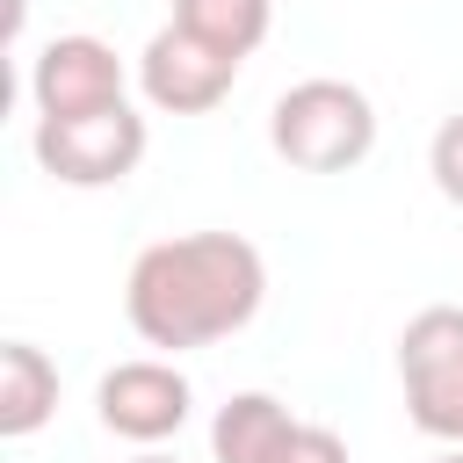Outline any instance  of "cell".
Instances as JSON below:
<instances>
[{
    "instance_id": "obj_1",
    "label": "cell",
    "mask_w": 463,
    "mask_h": 463,
    "mask_svg": "<svg viewBox=\"0 0 463 463\" xmlns=\"http://www.w3.org/2000/svg\"><path fill=\"white\" fill-rule=\"evenodd\" d=\"M268 304V260L239 232H174L152 239L123 275V318L145 347L195 354L246 333Z\"/></svg>"
},
{
    "instance_id": "obj_2",
    "label": "cell",
    "mask_w": 463,
    "mask_h": 463,
    "mask_svg": "<svg viewBox=\"0 0 463 463\" xmlns=\"http://www.w3.org/2000/svg\"><path fill=\"white\" fill-rule=\"evenodd\" d=\"M268 145L275 159H289L297 174H347L376 152V101L354 80L311 72L297 87L275 94L268 109Z\"/></svg>"
},
{
    "instance_id": "obj_3",
    "label": "cell",
    "mask_w": 463,
    "mask_h": 463,
    "mask_svg": "<svg viewBox=\"0 0 463 463\" xmlns=\"http://www.w3.org/2000/svg\"><path fill=\"white\" fill-rule=\"evenodd\" d=\"M398 391L427 441L463 449V304H420L398 326Z\"/></svg>"
},
{
    "instance_id": "obj_4",
    "label": "cell",
    "mask_w": 463,
    "mask_h": 463,
    "mask_svg": "<svg viewBox=\"0 0 463 463\" xmlns=\"http://www.w3.org/2000/svg\"><path fill=\"white\" fill-rule=\"evenodd\" d=\"M145 145H152V130H145V116H137L130 101L29 130L36 166H43L51 181H65V188H116V181H130V174L145 166Z\"/></svg>"
},
{
    "instance_id": "obj_5",
    "label": "cell",
    "mask_w": 463,
    "mask_h": 463,
    "mask_svg": "<svg viewBox=\"0 0 463 463\" xmlns=\"http://www.w3.org/2000/svg\"><path fill=\"white\" fill-rule=\"evenodd\" d=\"M116 101H130V72H123L116 43L72 29V36H51L29 58V109H36V123L94 116V109H116Z\"/></svg>"
},
{
    "instance_id": "obj_6",
    "label": "cell",
    "mask_w": 463,
    "mask_h": 463,
    "mask_svg": "<svg viewBox=\"0 0 463 463\" xmlns=\"http://www.w3.org/2000/svg\"><path fill=\"white\" fill-rule=\"evenodd\" d=\"M94 412L116 441H137V449H159L188 427L195 412V383L181 376V362L166 354H137V362H116L101 383H94Z\"/></svg>"
},
{
    "instance_id": "obj_7",
    "label": "cell",
    "mask_w": 463,
    "mask_h": 463,
    "mask_svg": "<svg viewBox=\"0 0 463 463\" xmlns=\"http://www.w3.org/2000/svg\"><path fill=\"white\" fill-rule=\"evenodd\" d=\"M239 87V58L210 51L203 36H188L181 22L152 29V43L137 51V94L159 116H210L224 94Z\"/></svg>"
},
{
    "instance_id": "obj_8",
    "label": "cell",
    "mask_w": 463,
    "mask_h": 463,
    "mask_svg": "<svg viewBox=\"0 0 463 463\" xmlns=\"http://www.w3.org/2000/svg\"><path fill=\"white\" fill-rule=\"evenodd\" d=\"M297 427L304 420L275 391H232L210 420V463H282Z\"/></svg>"
},
{
    "instance_id": "obj_9",
    "label": "cell",
    "mask_w": 463,
    "mask_h": 463,
    "mask_svg": "<svg viewBox=\"0 0 463 463\" xmlns=\"http://www.w3.org/2000/svg\"><path fill=\"white\" fill-rule=\"evenodd\" d=\"M58 412V362L36 340H0V434L29 441Z\"/></svg>"
},
{
    "instance_id": "obj_10",
    "label": "cell",
    "mask_w": 463,
    "mask_h": 463,
    "mask_svg": "<svg viewBox=\"0 0 463 463\" xmlns=\"http://www.w3.org/2000/svg\"><path fill=\"white\" fill-rule=\"evenodd\" d=\"M174 22L188 36H203L210 51L246 65L268 43V29H275V0H174Z\"/></svg>"
},
{
    "instance_id": "obj_11",
    "label": "cell",
    "mask_w": 463,
    "mask_h": 463,
    "mask_svg": "<svg viewBox=\"0 0 463 463\" xmlns=\"http://www.w3.org/2000/svg\"><path fill=\"white\" fill-rule=\"evenodd\" d=\"M427 174H434V188L463 210V109L441 116V130H434V145H427Z\"/></svg>"
},
{
    "instance_id": "obj_12",
    "label": "cell",
    "mask_w": 463,
    "mask_h": 463,
    "mask_svg": "<svg viewBox=\"0 0 463 463\" xmlns=\"http://www.w3.org/2000/svg\"><path fill=\"white\" fill-rule=\"evenodd\" d=\"M282 463H354V456H347V441H340L333 427H318V420H304Z\"/></svg>"
},
{
    "instance_id": "obj_13",
    "label": "cell",
    "mask_w": 463,
    "mask_h": 463,
    "mask_svg": "<svg viewBox=\"0 0 463 463\" xmlns=\"http://www.w3.org/2000/svg\"><path fill=\"white\" fill-rule=\"evenodd\" d=\"M130 463H181V456H166V449H137Z\"/></svg>"
},
{
    "instance_id": "obj_14",
    "label": "cell",
    "mask_w": 463,
    "mask_h": 463,
    "mask_svg": "<svg viewBox=\"0 0 463 463\" xmlns=\"http://www.w3.org/2000/svg\"><path fill=\"white\" fill-rule=\"evenodd\" d=\"M434 463H463V449H441V456H434Z\"/></svg>"
}]
</instances>
